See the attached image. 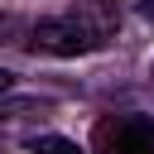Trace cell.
Here are the masks:
<instances>
[{
	"label": "cell",
	"instance_id": "5b68a950",
	"mask_svg": "<svg viewBox=\"0 0 154 154\" xmlns=\"http://www.w3.org/2000/svg\"><path fill=\"white\" fill-rule=\"evenodd\" d=\"M140 14H144V19L154 24V0H140Z\"/></svg>",
	"mask_w": 154,
	"mask_h": 154
},
{
	"label": "cell",
	"instance_id": "6da1fadb",
	"mask_svg": "<svg viewBox=\"0 0 154 154\" xmlns=\"http://www.w3.org/2000/svg\"><path fill=\"white\" fill-rule=\"evenodd\" d=\"M101 29L87 24V19H38L34 24V48L38 53H53V58H77V53H91L101 48Z\"/></svg>",
	"mask_w": 154,
	"mask_h": 154
},
{
	"label": "cell",
	"instance_id": "277c9868",
	"mask_svg": "<svg viewBox=\"0 0 154 154\" xmlns=\"http://www.w3.org/2000/svg\"><path fill=\"white\" fill-rule=\"evenodd\" d=\"M14 34H19V19L14 14H0V43H10Z\"/></svg>",
	"mask_w": 154,
	"mask_h": 154
},
{
	"label": "cell",
	"instance_id": "3957f363",
	"mask_svg": "<svg viewBox=\"0 0 154 154\" xmlns=\"http://www.w3.org/2000/svg\"><path fill=\"white\" fill-rule=\"evenodd\" d=\"M29 149H34V154H82V144H72V140H63V135H34Z\"/></svg>",
	"mask_w": 154,
	"mask_h": 154
},
{
	"label": "cell",
	"instance_id": "7a4b0ae2",
	"mask_svg": "<svg viewBox=\"0 0 154 154\" xmlns=\"http://www.w3.org/2000/svg\"><path fill=\"white\" fill-rule=\"evenodd\" d=\"M101 154H154V116H116L96 130Z\"/></svg>",
	"mask_w": 154,
	"mask_h": 154
},
{
	"label": "cell",
	"instance_id": "8992f818",
	"mask_svg": "<svg viewBox=\"0 0 154 154\" xmlns=\"http://www.w3.org/2000/svg\"><path fill=\"white\" fill-rule=\"evenodd\" d=\"M10 82H14V77H10V72H5V67H0V91H5V87H10Z\"/></svg>",
	"mask_w": 154,
	"mask_h": 154
}]
</instances>
